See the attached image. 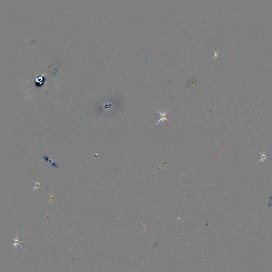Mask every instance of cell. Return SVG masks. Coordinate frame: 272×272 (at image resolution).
Returning <instances> with one entry per match:
<instances>
[{
	"instance_id": "cell-2",
	"label": "cell",
	"mask_w": 272,
	"mask_h": 272,
	"mask_svg": "<svg viewBox=\"0 0 272 272\" xmlns=\"http://www.w3.org/2000/svg\"><path fill=\"white\" fill-rule=\"evenodd\" d=\"M258 153L261 155V157L260 159L258 162V163H257V164H258L259 162H264V160H267L268 162H269V163H270V162L268 160V159H269V158H271V156L267 155L266 154V153H263V154H262L261 152H259V151H258Z\"/></svg>"
},
{
	"instance_id": "cell-1",
	"label": "cell",
	"mask_w": 272,
	"mask_h": 272,
	"mask_svg": "<svg viewBox=\"0 0 272 272\" xmlns=\"http://www.w3.org/2000/svg\"><path fill=\"white\" fill-rule=\"evenodd\" d=\"M155 107V109L157 110V111L158 112V113L159 114V115H160V119L158 120V121L156 122V123L155 124H157L159 122H160V121H164V120L167 121L168 122H169V123H170V121H169V120L168 119V117H170V116H168V113H169V112H170V110H169L168 112H164V111H163V112H162L159 111L158 110H157V108H156L155 107Z\"/></svg>"
}]
</instances>
